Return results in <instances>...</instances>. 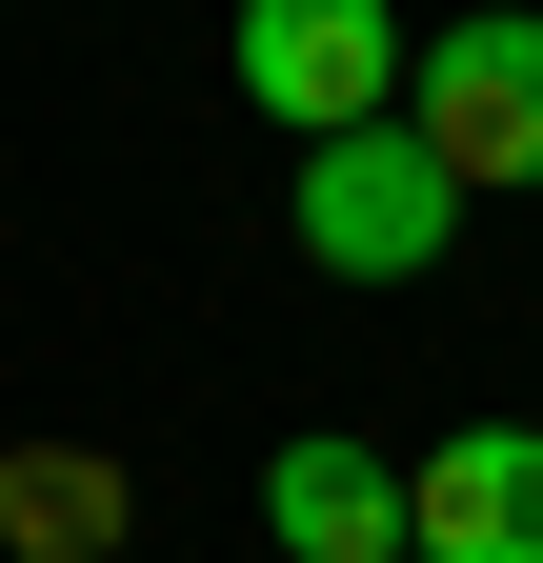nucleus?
Listing matches in <instances>:
<instances>
[{
	"label": "nucleus",
	"mask_w": 543,
	"mask_h": 563,
	"mask_svg": "<svg viewBox=\"0 0 543 563\" xmlns=\"http://www.w3.org/2000/svg\"><path fill=\"white\" fill-rule=\"evenodd\" d=\"M402 81H423V60H402L383 0H262V21H242V101L282 121L302 162H322V141H363V121H402Z\"/></svg>",
	"instance_id": "obj_2"
},
{
	"label": "nucleus",
	"mask_w": 543,
	"mask_h": 563,
	"mask_svg": "<svg viewBox=\"0 0 543 563\" xmlns=\"http://www.w3.org/2000/svg\"><path fill=\"white\" fill-rule=\"evenodd\" d=\"M402 563H543V422H463L402 463Z\"/></svg>",
	"instance_id": "obj_4"
},
{
	"label": "nucleus",
	"mask_w": 543,
	"mask_h": 563,
	"mask_svg": "<svg viewBox=\"0 0 543 563\" xmlns=\"http://www.w3.org/2000/svg\"><path fill=\"white\" fill-rule=\"evenodd\" d=\"M262 523H282V563H402V463L343 443V422H302L262 463Z\"/></svg>",
	"instance_id": "obj_5"
},
{
	"label": "nucleus",
	"mask_w": 543,
	"mask_h": 563,
	"mask_svg": "<svg viewBox=\"0 0 543 563\" xmlns=\"http://www.w3.org/2000/svg\"><path fill=\"white\" fill-rule=\"evenodd\" d=\"M282 222H302L322 282H423V262L463 242V181L423 162V121H363V141H322V162H302Z\"/></svg>",
	"instance_id": "obj_1"
},
{
	"label": "nucleus",
	"mask_w": 543,
	"mask_h": 563,
	"mask_svg": "<svg viewBox=\"0 0 543 563\" xmlns=\"http://www.w3.org/2000/svg\"><path fill=\"white\" fill-rule=\"evenodd\" d=\"M402 121H423V162H443L463 201L543 181V21H443L423 81H402Z\"/></svg>",
	"instance_id": "obj_3"
},
{
	"label": "nucleus",
	"mask_w": 543,
	"mask_h": 563,
	"mask_svg": "<svg viewBox=\"0 0 543 563\" xmlns=\"http://www.w3.org/2000/svg\"><path fill=\"white\" fill-rule=\"evenodd\" d=\"M0 543H21V563H101L121 543V463L101 443H21V463H0Z\"/></svg>",
	"instance_id": "obj_6"
}]
</instances>
